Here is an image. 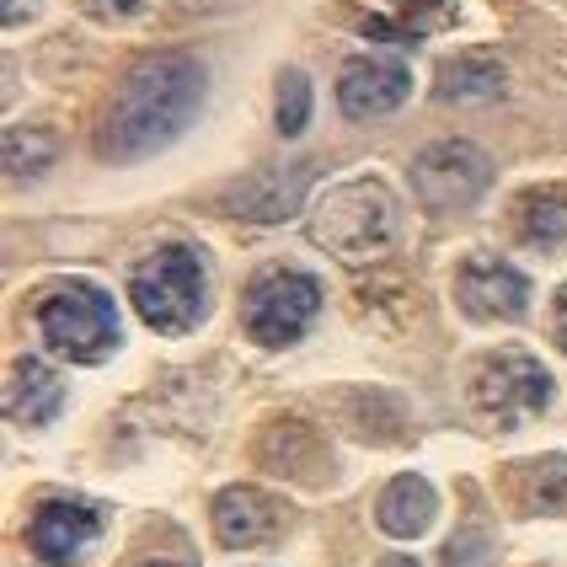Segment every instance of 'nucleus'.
Masks as SVG:
<instances>
[{
  "label": "nucleus",
  "instance_id": "24",
  "mask_svg": "<svg viewBox=\"0 0 567 567\" xmlns=\"http://www.w3.org/2000/svg\"><path fill=\"white\" fill-rule=\"evenodd\" d=\"M557 343H563V353H567V289L557 295Z\"/></svg>",
  "mask_w": 567,
  "mask_h": 567
},
{
  "label": "nucleus",
  "instance_id": "17",
  "mask_svg": "<svg viewBox=\"0 0 567 567\" xmlns=\"http://www.w3.org/2000/svg\"><path fill=\"white\" fill-rule=\"evenodd\" d=\"M54 134H43V128H17V134H6V172L11 177H38V172H49V161H54Z\"/></svg>",
  "mask_w": 567,
  "mask_h": 567
},
{
  "label": "nucleus",
  "instance_id": "19",
  "mask_svg": "<svg viewBox=\"0 0 567 567\" xmlns=\"http://www.w3.org/2000/svg\"><path fill=\"white\" fill-rule=\"evenodd\" d=\"M306 124H311V81L300 70H284L279 75V134L295 140Z\"/></svg>",
  "mask_w": 567,
  "mask_h": 567
},
{
  "label": "nucleus",
  "instance_id": "15",
  "mask_svg": "<svg viewBox=\"0 0 567 567\" xmlns=\"http://www.w3.org/2000/svg\"><path fill=\"white\" fill-rule=\"evenodd\" d=\"M444 102H493L504 96V64L498 60H450L434 81Z\"/></svg>",
  "mask_w": 567,
  "mask_h": 567
},
{
  "label": "nucleus",
  "instance_id": "20",
  "mask_svg": "<svg viewBox=\"0 0 567 567\" xmlns=\"http://www.w3.org/2000/svg\"><path fill=\"white\" fill-rule=\"evenodd\" d=\"M444 567H493V536L482 525H466L444 546Z\"/></svg>",
  "mask_w": 567,
  "mask_h": 567
},
{
  "label": "nucleus",
  "instance_id": "23",
  "mask_svg": "<svg viewBox=\"0 0 567 567\" xmlns=\"http://www.w3.org/2000/svg\"><path fill=\"white\" fill-rule=\"evenodd\" d=\"M0 17H6V28L28 22V17H32V0H0Z\"/></svg>",
  "mask_w": 567,
  "mask_h": 567
},
{
  "label": "nucleus",
  "instance_id": "21",
  "mask_svg": "<svg viewBox=\"0 0 567 567\" xmlns=\"http://www.w3.org/2000/svg\"><path fill=\"white\" fill-rule=\"evenodd\" d=\"M92 17H102V22H128V17H140V6L145 0H81Z\"/></svg>",
  "mask_w": 567,
  "mask_h": 567
},
{
  "label": "nucleus",
  "instance_id": "14",
  "mask_svg": "<svg viewBox=\"0 0 567 567\" xmlns=\"http://www.w3.org/2000/svg\"><path fill=\"white\" fill-rule=\"evenodd\" d=\"M300 193H306V172H279V177H268V183L257 177L252 188H241L230 198V209L247 215V220H284V215H295Z\"/></svg>",
  "mask_w": 567,
  "mask_h": 567
},
{
  "label": "nucleus",
  "instance_id": "5",
  "mask_svg": "<svg viewBox=\"0 0 567 567\" xmlns=\"http://www.w3.org/2000/svg\"><path fill=\"white\" fill-rule=\"evenodd\" d=\"M472 408L493 423V429H519L551 408V370L519 353V348H498L472 380Z\"/></svg>",
  "mask_w": 567,
  "mask_h": 567
},
{
  "label": "nucleus",
  "instance_id": "22",
  "mask_svg": "<svg viewBox=\"0 0 567 567\" xmlns=\"http://www.w3.org/2000/svg\"><path fill=\"white\" fill-rule=\"evenodd\" d=\"M391 6H396L402 17H412L417 28H423V22H434L440 11H450V0H391Z\"/></svg>",
  "mask_w": 567,
  "mask_h": 567
},
{
  "label": "nucleus",
  "instance_id": "18",
  "mask_svg": "<svg viewBox=\"0 0 567 567\" xmlns=\"http://www.w3.org/2000/svg\"><path fill=\"white\" fill-rule=\"evenodd\" d=\"M525 504L536 514H567V461H536L525 472Z\"/></svg>",
  "mask_w": 567,
  "mask_h": 567
},
{
  "label": "nucleus",
  "instance_id": "16",
  "mask_svg": "<svg viewBox=\"0 0 567 567\" xmlns=\"http://www.w3.org/2000/svg\"><path fill=\"white\" fill-rule=\"evenodd\" d=\"M519 236L530 241V247H563L567 241V204L563 198H551V193H530L525 204H519Z\"/></svg>",
  "mask_w": 567,
  "mask_h": 567
},
{
  "label": "nucleus",
  "instance_id": "13",
  "mask_svg": "<svg viewBox=\"0 0 567 567\" xmlns=\"http://www.w3.org/2000/svg\"><path fill=\"white\" fill-rule=\"evenodd\" d=\"M434 508H440V498H434V487H429L423 476H396V482L380 493V530L396 540L423 536V530L434 525Z\"/></svg>",
  "mask_w": 567,
  "mask_h": 567
},
{
  "label": "nucleus",
  "instance_id": "12",
  "mask_svg": "<svg viewBox=\"0 0 567 567\" xmlns=\"http://www.w3.org/2000/svg\"><path fill=\"white\" fill-rule=\"evenodd\" d=\"M279 519L284 508L274 498H262L252 487H230L215 504V536H220V546H257L279 530Z\"/></svg>",
  "mask_w": 567,
  "mask_h": 567
},
{
  "label": "nucleus",
  "instance_id": "26",
  "mask_svg": "<svg viewBox=\"0 0 567 567\" xmlns=\"http://www.w3.org/2000/svg\"><path fill=\"white\" fill-rule=\"evenodd\" d=\"M380 567H417L412 557H391V563H380Z\"/></svg>",
  "mask_w": 567,
  "mask_h": 567
},
{
  "label": "nucleus",
  "instance_id": "10",
  "mask_svg": "<svg viewBox=\"0 0 567 567\" xmlns=\"http://www.w3.org/2000/svg\"><path fill=\"white\" fill-rule=\"evenodd\" d=\"M412 92V75L402 60H353L338 75V102L348 118H385Z\"/></svg>",
  "mask_w": 567,
  "mask_h": 567
},
{
  "label": "nucleus",
  "instance_id": "11",
  "mask_svg": "<svg viewBox=\"0 0 567 567\" xmlns=\"http://www.w3.org/2000/svg\"><path fill=\"white\" fill-rule=\"evenodd\" d=\"M60 408H64V380L43 359H17L11 391H6V412L22 429H43L49 417H60Z\"/></svg>",
  "mask_w": 567,
  "mask_h": 567
},
{
  "label": "nucleus",
  "instance_id": "4",
  "mask_svg": "<svg viewBox=\"0 0 567 567\" xmlns=\"http://www.w3.org/2000/svg\"><path fill=\"white\" fill-rule=\"evenodd\" d=\"M38 327L54 353L75 364H96L118 348V311L92 284H60L38 300Z\"/></svg>",
  "mask_w": 567,
  "mask_h": 567
},
{
  "label": "nucleus",
  "instance_id": "9",
  "mask_svg": "<svg viewBox=\"0 0 567 567\" xmlns=\"http://www.w3.org/2000/svg\"><path fill=\"white\" fill-rule=\"evenodd\" d=\"M102 536V514L86 504H75V498H54V504H43L32 514L28 525V546L43 557V563L54 567H70L81 563L86 551H92V540Z\"/></svg>",
  "mask_w": 567,
  "mask_h": 567
},
{
  "label": "nucleus",
  "instance_id": "8",
  "mask_svg": "<svg viewBox=\"0 0 567 567\" xmlns=\"http://www.w3.org/2000/svg\"><path fill=\"white\" fill-rule=\"evenodd\" d=\"M455 300L472 321H514L530 306V284L519 268H508L498 257H472L455 274Z\"/></svg>",
  "mask_w": 567,
  "mask_h": 567
},
{
  "label": "nucleus",
  "instance_id": "6",
  "mask_svg": "<svg viewBox=\"0 0 567 567\" xmlns=\"http://www.w3.org/2000/svg\"><path fill=\"white\" fill-rule=\"evenodd\" d=\"M321 311V284L295 268H274L247 289V338L262 348H289L311 332Z\"/></svg>",
  "mask_w": 567,
  "mask_h": 567
},
{
  "label": "nucleus",
  "instance_id": "1",
  "mask_svg": "<svg viewBox=\"0 0 567 567\" xmlns=\"http://www.w3.org/2000/svg\"><path fill=\"white\" fill-rule=\"evenodd\" d=\"M204 107V64L193 54H156L128 75L107 124H102V151L113 161H140L166 151Z\"/></svg>",
  "mask_w": 567,
  "mask_h": 567
},
{
  "label": "nucleus",
  "instance_id": "3",
  "mask_svg": "<svg viewBox=\"0 0 567 567\" xmlns=\"http://www.w3.org/2000/svg\"><path fill=\"white\" fill-rule=\"evenodd\" d=\"M209 279L193 247H161L134 268V311L145 316L156 332H188L204 316Z\"/></svg>",
  "mask_w": 567,
  "mask_h": 567
},
{
  "label": "nucleus",
  "instance_id": "7",
  "mask_svg": "<svg viewBox=\"0 0 567 567\" xmlns=\"http://www.w3.org/2000/svg\"><path fill=\"white\" fill-rule=\"evenodd\" d=\"M487 183H493V161H487V151H476L472 140H440L412 161V193L434 215L472 209L487 193Z\"/></svg>",
  "mask_w": 567,
  "mask_h": 567
},
{
  "label": "nucleus",
  "instance_id": "2",
  "mask_svg": "<svg viewBox=\"0 0 567 567\" xmlns=\"http://www.w3.org/2000/svg\"><path fill=\"white\" fill-rule=\"evenodd\" d=\"M396 225H402V215H396L391 188L375 177H359V183H343L316 204L311 241L343 262H370V257L391 252Z\"/></svg>",
  "mask_w": 567,
  "mask_h": 567
},
{
  "label": "nucleus",
  "instance_id": "25",
  "mask_svg": "<svg viewBox=\"0 0 567 567\" xmlns=\"http://www.w3.org/2000/svg\"><path fill=\"white\" fill-rule=\"evenodd\" d=\"M140 567H193L188 557H151V563H140Z\"/></svg>",
  "mask_w": 567,
  "mask_h": 567
}]
</instances>
